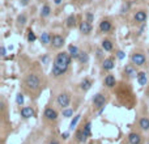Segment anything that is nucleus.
I'll return each mask as SVG.
<instances>
[{
    "label": "nucleus",
    "mask_w": 149,
    "mask_h": 144,
    "mask_svg": "<svg viewBox=\"0 0 149 144\" xmlns=\"http://www.w3.org/2000/svg\"><path fill=\"white\" fill-rule=\"evenodd\" d=\"M29 1H30V0H20V4H21L22 7H26V5L29 4Z\"/></svg>",
    "instance_id": "35"
},
{
    "label": "nucleus",
    "mask_w": 149,
    "mask_h": 144,
    "mask_svg": "<svg viewBox=\"0 0 149 144\" xmlns=\"http://www.w3.org/2000/svg\"><path fill=\"white\" fill-rule=\"evenodd\" d=\"M80 117L81 115H75V118L72 119V122H71V124H69V130H73V128L76 127V124H77V122H79Z\"/></svg>",
    "instance_id": "26"
},
{
    "label": "nucleus",
    "mask_w": 149,
    "mask_h": 144,
    "mask_svg": "<svg viewBox=\"0 0 149 144\" xmlns=\"http://www.w3.org/2000/svg\"><path fill=\"white\" fill-rule=\"evenodd\" d=\"M93 105H94V107H97V109L105 107V105H106V97L102 93H97L96 96L93 97Z\"/></svg>",
    "instance_id": "4"
},
{
    "label": "nucleus",
    "mask_w": 149,
    "mask_h": 144,
    "mask_svg": "<svg viewBox=\"0 0 149 144\" xmlns=\"http://www.w3.org/2000/svg\"><path fill=\"white\" fill-rule=\"evenodd\" d=\"M111 28H113V25H111V23H110L109 20H103L99 24V30H101L102 33H109V31L111 30Z\"/></svg>",
    "instance_id": "13"
},
{
    "label": "nucleus",
    "mask_w": 149,
    "mask_h": 144,
    "mask_svg": "<svg viewBox=\"0 0 149 144\" xmlns=\"http://www.w3.org/2000/svg\"><path fill=\"white\" fill-rule=\"evenodd\" d=\"M17 23L20 24V25H24L26 23V16L25 14H20V16L17 17Z\"/></svg>",
    "instance_id": "31"
},
{
    "label": "nucleus",
    "mask_w": 149,
    "mask_h": 144,
    "mask_svg": "<svg viewBox=\"0 0 149 144\" xmlns=\"http://www.w3.org/2000/svg\"><path fill=\"white\" fill-rule=\"evenodd\" d=\"M128 143L129 144H141V135L137 132H131L128 135Z\"/></svg>",
    "instance_id": "10"
},
{
    "label": "nucleus",
    "mask_w": 149,
    "mask_h": 144,
    "mask_svg": "<svg viewBox=\"0 0 149 144\" xmlns=\"http://www.w3.org/2000/svg\"><path fill=\"white\" fill-rule=\"evenodd\" d=\"M146 62V57L144 55V54H140V53H136L133 54L132 57H131V63H132L133 66H137V67H141V66H144Z\"/></svg>",
    "instance_id": "3"
},
{
    "label": "nucleus",
    "mask_w": 149,
    "mask_h": 144,
    "mask_svg": "<svg viewBox=\"0 0 149 144\" xmlns=\"http://www.w3.org/2000/svg\"><path fill=\"white\" fill-rule=\"evenodd\" d=\"M79 29H80V31H81L82 34H85V35H88V34L92 33V25H90V23H88V21H82V23H80Z\"/></svg>",
    "instance_id": "8"
},
{
    "label": "nucleus",
    "mask_w": 149,
    "mask_h": 144,
    "mask_svg": "<svg viewBox=\"0 0 149 144\" xmlns=\"http://www.w3.org/2000/svg\"><path fill=\"white\" fill-rule=\"evenodd\" d=\"M71 58L69 53H65V51H62L56 55L55 60H54V64H52V70H51V74H52L54 77H59L62 76L63 74H65L71 64Z\"/></svg>",
    "instance_id": "1"
},
{
    "label": "nucleus",
    "mask_w": 149,
    "mask_h": 144,
    "mask_svg": "<svg viewBox=\"0 0 149 144\" xmlns=\"http://www.w3.org/2000/svg\"><path fill=\"white\" fill-rule=\"evenodd\" d=\"M148 144H149V141H148Z\"/></svg>",
    "instance_id": "41"
},
{
    "label": "nucleus",
    "mask_w": 149,
    "mask_h": 144,
    "mask_svg": "<svg viewBox=\"0 0 149 144\" xmlns=\"http://www.w3.org/2000/svg\"><path fill=\"white\" fill-rule=\"evenodd\" d=\"M124 74L128 77H136L139 72H136V68L133 64H127L126 67H124Z\"/></svg>",
    "instance_id": "9"
},
{
    "label": "nucleus",
    "mask_w": 149,
    "mask_h": 144,
    "mask_svg": "<svg viewBox=\"0 0 149 144\" xmlns=\"http://www.w3.org/2000/svg\"><path fill=\"white\" fill-rule=\"evenodd\" d=\"M136 79H137V83L140 85H145L146 83H148V76H146L145 72H139Z\"/></svg>",
    "instance_id": "17"
},
{
    "label": "nucleus",
    "mask_w": 149,
    "mask_h": 144,
    "mask_svg": "<svg viewBox=\"0 0 149 144\" xmlns=\"http://www.w3.org/2000/svg\"><path fill=\"white\" fill-rule=\"evenodd\" d=\"M34 110L33 109H31V107H29V106H24L22 109H21V117H22V118H33L34 117Z\"/></svg>",
    "instance_id": "11"
},
{
    "label": "nucleus",
    "mask_w": 149,
    "mask_h": 144,
    "mask_svg": "<svg viewBox=\"0 0 149 144\" xmlns=\"http://www.w3.org/2000/svg\"><path fill=\"white\" fill-rule=\"evenodd\" d=\"M80 88H81L84 92L89 91L90 88H92V81H90L89 79H84V80L81 81V84H80Z\"/></svg>",
    "instance_id": "19"
},
{
    "label": "nucleus",
    "mask_w": 149,
    "mask_h": 144,
    "mask_svg": "<svg viewBox=\"0 0 149 144\" xmlns=\"http://www.w3.org/2000/svg\"><path fill=\"white\" fill-rule=\"evenodd\" d=\"M146 20V12L145 11H137L135 13V21L139 24L144 23V21Z\"/></svg>",
    "instance_id": "16"
},
{
    "label": "nucleus",
    "mask_w": 149,
    "mask_h": 144,
    "mask_svg": "<svg viewBox=\"0 0 149 144\" xmlns=\"http://www.w3.org/2000/svg\"><path fill=\"white\" fill-rule=\"evenodd\" d=\"M86 138L88 136L84 134V130H77L76 131V139L79 141H86Z\"/></svg>",
    "instance_id": "23"
},
{
    "label": "nucleus",
    "mask_w": 149,
    "mask_h": 144,
    "mask_svg": "<svg viewBox=\"0 0 149 144\" xmlns=\"http://www.w3.org/2000/svg\"><path fill=\"white\" fill-rule=\"evenodd\" d=\"M97 57H98V58L102 57V51L101 50H97Z\"/></svg>",
    "instance_id": "37"
},
{
    "label": "nucleus",
    "mask_w": 149,
    "mask_h": 144,
    "mask_svg": "<svg viewBox=\"0 0 149 144\" xmlns=\"http://www.w3.org/2000/svg\"><path fill=\"white\" fill-rule=\"evenodd\" d=\"M35 40H37V35L34 34V31L33 30H29L28 31V41H29V42H34Z\"/></svg>",
    "instance_id": "27"
},
{
    "label": "nucleus",
    "mask_w": 149,
    "mask_h": 144,
    "mask_svg": "<svg viewBox=\"0 0 149 144\" xmlns=\"http://www.w3.org/2000/svg\"><path fill=\"white\" fill-rule=\"evenodd\" d=\"M102 50L111 51V50H113V42H111L110 40H103V41H102Z\"/></svg>",
    "instance_id": "22"
},
{
    "label": "nucleus",
    "mask_w": 149,
    "mask_h": 144,
    "mask_svg": "<svg viewBox=\"0 0 149 144\" xmlns=\"http://www.w3.org/2000/svg\"><path fill=\"white\" fill-rule=\"evenodd\" d=\"M68 53H69V55H71L72 59H79L80 51H79V48H77V46L69 45V46H68Z\"/></svg>",
    "instance_id": "12"
},
{
    "label": "nucleus",
    "mask_w": 149,
    "mask_h": 144,
    "mask_svg": "<svg viewBox=\"0 0 149 144\" xmlns=\"http://www.w3.org/2000/svg\"><path fill=\"white\" fill-rule=\"evenodd\" d=\"M62 136H63V139H67V138H68V132H64V134H62Z\"/></svg>",
    "instance_id": "39"
},
{
    "label": "nucleus",
    "mask_w": 149,
    "mask_h": 144,
    "mask_svg": "<svg viewBox=\"0 0 149 144\" xmlns=\"http://www.w3.org/2000/svg\"><path fill=\"white\" fill-rule=\"evenodd\" d=\"M25 85L31 91H37L41 87V79L35 74H29L25 77Z\"/></svg>",
    "instance_id": "2"
},
{
    "label": "nucleus",
    "mask_w": 149,
    "mask_h": 144,
    "mask_svg": "<svg viewBox=\"0 0 149 144\" xmlns=\"http://www.w3.org/2000/svg\"><path fill=\"white\" fill-rule=\"evenodd\" d=\"M56 102H58V105H59L62 109H65V107L69 105V102H71L69 94H68V93H60L59 96H58V98H56Z\"/></svg>",
    "instance_id": "5"
},
{
    "label": "nucleus",
    "mask_w": 149,
    "mask_h": 144,
    "mask_svg": "<svg viewBox=\"0 0 149 144\" xmlns=\"http://www.w3.org/2000/svg\"><path fill=\"white\" fill-rule=\"evenodd\" d=\"M139 126H140V128L141 130H144V131H148L149 130V118H141L140 121H139Z\"/></svg>",
    "instance_id": "18"
},
{
    "label": "nucleus",
    "mask_w": 149,
    "mask_h": 144,
    "mask_svg": "<svg viewBox=\"0 0 149 144\" xmlns=\"http://www.w3.org/2000/svg\"><path fill=\"white\" fill-rule=\"evenodd\" d=\"M67 26L68 28H75L76 26V16H73V14H69V16L67 17Z\"/></svg>",
    "instance_id": "20"
},
{
    "label": "nucleus",
    "mask_w": 149,
    "mask_h": 144,
    "mask_svg": "<svg viewBox=\"0 0 149 144\" xmlns=\"http://www.w3.org/2000/svg\"><path fill=\"white\" fill-rule=\"evenodd\" d=\"M51 45L55 48H62L63 46H64V38H63L62 35H59V34H55V35H52V38H51Z\"/></svg>",
    "instance_id": "6"
},
{
    "label": "nucleus",
    "mask_w": 149,
    "mask_h": 144,
    "mask_svg": "<svg viewBox=\"0 0 149 144\" xmlns=\"http://www.w3.org/2000/svg\"><path fill=\"white\" fill-rule=\"evenodd\" d=\"M50 13H51V8H50V7H48L47 4L43 5L42 9H41V16H42V17H47V16H50Z\"/></svg>",
    "instance_id": "24"
},
{
    "label": "nucleus",
    "mask_w": 149,
    "mask_h": 144,
    "mask_svg": "<svg viewBox=\"0 0 149 144\" xmlns=\"http://www.w3.org/2000/svg\"><path fill=\"white\" fill-rule=\"evenodd\" d=\"M102 67H103V70L110 71V70H113V68L115 67V62H114L113 58H107V59L103 60V63H102Z\"/></svg>",
    "instance_id": "14"
},
{
    "label": "nucleus",
    "mask_w": 149,
    "mask_h": 144,
    "mask_svg": "<svg viewBox=\"0 0 149 144\" xmlns=\"http://www.w3.org/2000/svg\"><path fill=\"white\" fill-rule=\"evenodd\" d=\"M128 4H127V5H126V4H124V5L123 7H122V9H120V13H126V12L127 11H128Z\"/></svg>",
    "instance_id": "33"
},
{
    "label": "nucleus",
    "mask_w": 149,
    "mask_h": 144,
    "mask_svg": "<svg viewBox=\"0 0 149 144\" xmlns=\"http://www.w3.org/2000/svg\"><path fill=\"white\" fill-rule=\"evenodd\" d=\"M105 85H106L107 88H114L116 84V80H115V76H113V75H107L106 77H105Z\"/></svg>",
    "instance_id": "15"
},
{
    "label": "nucleus",
    "mask_w": 149,
    "mask_h": 144,
    "mask_svg": "<svg viewBox=\"0 0 149 144\" xmlns=\"http://www.w3.org/2000/svg\"><path fill=\"white\" fill-rule=\"evenodd\" d=\"M90 128H92V123H90V122H88V123L85 124V127L82 128V130H84V134H85L86 136L90 135Z\"/></svg>",
    "instance_id": "28"
},
{
    "label": "nucleus",
    "mask_w": 149,
    "mask_h": 144,
    "mask_svg": "<svg viewBox=\"0 0 149 144\" xmlns=\"http://www.w3.org/2000/svg\"><path fill=\"white\" fill-rule=\"evenodd\" d=\"M16 102H17V105H24V94L22 93H18L16 96Z\"/></svg>",
    "instance_id": "29"
},
{
    "label": "nucleus",
    "mask_w": 149,
    "mask_h": 144,
    "mask_svg": "<svg viewBox=\"0 0 149 144\" xmlns=\"http://www.w3.org/2000/svg\"><path fill=\"white\" fill-rule=\"evenodd\" d=\"M51 35L47 33V31H45V33L41 34V43H43V45H47V43L51 42Z\"/></svg>",
    "instance_id": "21"
},
{
    "label": "nucleus",
    "mask_w": 149,
    "mask_h": 144,
    "mask_svg": "<svg viewBox=\"0 0 149 144\" xmlns=\"http://www.w3.org/2000/svg\"><path fill=\"white\" fill-rule=\"evenodd\" d=\"M86 18H88V23H92L94 17H93V14L90 13V12H88V13H86Z\"/></svg>",
    "instance_id": "32"
},
{
    "label": "nucleus",
    "mask_w": 149,
    "mask_h": 144,
    "mask_svg": "<svg viewBox=\"0 0 149 144\" xmlns=\"http://www.w3.org/2000/svg\"><path fill=\"white\" fill-rule=\"evenodd\" d=\"M0 51H1V55H3V57H5V55H7V50H5V47H4V46H1Z\"/></svg>",
    "instance_id": "36"
},
{
    "label": "nucleus",
    "mask_w": 149,
    "mask_h": 144,
    "mask_svg": "<svg viewBox=\"0 0 149 144\" xmlns=\"http://www.w3.org/2000/svg\"><path fill=\"white\" fill-rule=\"evenodd\" d=\"M45 118L47 119V121H56V118H58V113H56V110L55 109H52V107H47L45 110Z\"/></svg>",
    "instance_id": "7"
},
{
    "label": "nucleus",
    "mask_w": 149,
    "mask_h": 144,
    "mask_svg": "<svg viewBox=\"0 0 149 144\" xmlns=\"http://www.w3.org/2000/svg\"><path fill=\"white\" fill-rule=\"evenodd\" d=\"M116 57H118L119 59H123V58H124V53H123V51H118V53H116Z\"/></svg>",
    "instance_id": "34"
},
{
    "label": "nucleus",
    "mask_w": 149,
    "mask_h": 144,
    "mask_svg": "<svg viewBox=\"0 0 149 144\" xmlns=\"http://www.w3.org/2000/svg\"><path fill=\"white\" fill-rule=\"evenodd\" d=\"M50 144H59L58 141H55V140H52V141H50Z\"/></svg>",
    "instance_id": "40"
},
{
    "label": "nucleus",
    "mask_w": 149,
    "mask_h": 144,
    "mask_svg": "<svg viewBox=\"0 0 149 144\" xmlns=\"http://www.w3.org/2000/svg\"><path fill=\"white\" fill-rule=\"evenodd\" d=\"M54 3L56 4V5H59V4L62 3V0H54Z\"/></svg>",
    "instance_id": "38"
},
{
    "label": "nucleus",
    "mask_w": 149,
    "mask_h": 144,
    "mask_svg": "<svg viewBox=\"0 0 149 144\" xmlns=\"http://www.w3.org/2000/svg\"><path fill=\"white\" fill-rule=\"evenodd\" d=\"M73 115V110L72 109H64L63 110V117H65V118H69V117Z\"/></svg>",
    "instance_id": "30"
},
{
    "label": "nucleus",
    "mask_w": 149,
    "mask_h": 144,
    "mask_svg": "<svg viewBox=\"0 0 149 144\" xmlns=\"http://www.w3.org/2000/svg\"><path fill=\"white\" fill-rule=\"evenodd\" d=\"M88 59H89V57H88V53H85V51H80V55H79V60L80 63H86Z\"/></svg>",
    "instance_id": "25"
}]
</instances>
